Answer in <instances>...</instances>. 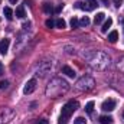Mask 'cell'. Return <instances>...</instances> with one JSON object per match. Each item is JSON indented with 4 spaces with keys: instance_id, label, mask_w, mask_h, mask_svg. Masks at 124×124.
Here are the masks:
<instances>
[{
    "instance_id": "obj_1",
    "label": "cell",
    "mask_w": 124,
    "mask_h": 124,
    "mask_svg": "<svg viewBox=\"0 0 124 124\" xmlns=\"http://www.w3.org/2000/svg\"><path fill=\"white\" fill-rule=\"evenodd\" d=\"M78 107H79V102H78L77 100H71V101H68V102L62 107L61 118L68 120V118L74 114V111H77V110H78Z\"/></svg>"
},
{
    "instance_id": "obj_2",
    "label": "cell",
    "mask_w": 124,
    "mask_h": 124,
    "mask_svg": "<svg viewBox=\"0 0 124 124\" xmlns=\"http://www.w3.org/2000/svg\"><path fill=\"white\" fill-rule=\"evenodd\" d=\"M66 90H68V84L65 81H59V85H54L52 82H49V87H48L46 93L51 97H58V95L63 94Z\"/></svg>"
},
{
    "instance_id": "obj_3",
    "label": "cell",
    "mask_w": 124,
    "mask_h": 124,
    "mask_svg": "<svg viewBox=\"0 0 124 124\" xmlns=\"http://www.w3.org/2000/svg\"><path fill=\"white\" fill-rule=\"evenodd\" d=\"M95 6H97V1L95 0H87L85 3H82V1H77L75 3V7L77 9H82V10H87V12L94 10Z\"/></svg>"
},
{
    "instance_id": "obj_4",
    "label": "cell",
    "mask_w": 124,
    "mask_h": 124,
    "mask_svg": "<svg viewBox=\"0 0 124 124\" xmlns=\"http://www.w3.org/2000/svg\"><path fill=\"white\" fill-rule=\"evenodd\" d=\"M101 108H102L104 111H113V110L116 108V100H113V98L105 100V101L101 104Z\"/></svg>"
},
{
    "instance_id": "obj_5",
    "label": "cell",
    "mask_w": 124,
    "mask_h": 124,
    "mask_svg": "<svg viewBox=\"0 0 124 124\" xmlns=\"http://www.w3.org/2000/svg\"><path fill=\"white\" fill-rule=\"evenodd\" d=\"M35 90H36V79H31V81L26 82V85L23 88V93L28 95V94H32Z\"/></svg>"
},
{
    "instance_id": "obj_6",
    "label": "cell",
    "mask_w": 124,
    "mask_h": 124,
    "mask_svg": "<svg viewBox=\"0 0 124 124\" xmlns=\"http://www.w3.org/2000/svg\"><path fill=\"white\" fill-rule=\"evenodd\" d=\"M9 45H10V39L4 38V39L0 40V55H6V54H7Z\"/></svg>"
},
{
    "instance_id": "obj_7",
    "label": "cell",
    "mask_w": 124,
    "mask_h": 124,
    "mask_svg": "<svg viewBox=\"0 0 124 124\" xmlns=\"http://www.w3.org/2000/svg\"><path fill=\"white\" fill-rule=\"evenodd\" d=\"M62 74H65V75H66V77H69V78H75V75H77V74H75V71H74L71 66H66V65H65V66H62Z\"/></svg>"
},
{
    "instance_id": "obj_8",
    "label": "cell",
    "mask_w": 124,
    "mask_h": 124,
    "mask_svg": "<svg viewBox=\"0 0 124 124\" xmlns=\"http://www.w3.org/2000/svg\"><path fill=\"white\" fill-rule=\"evenodd\" d=\"M15 15H16V17H19V19H23V17L26 16V13H25V7H23V6H19V7L16 9Z\"/></svg>"
},
{
    "instance_id": "obj_9",
    "label": "cell",
    "mask_w": 124,
    "mask_h": 124,
    "mask_svg": "<svg viewBox=\"0 0 124 124\" xmlns=\"http://www.w3.org/2000/svg\"><path fill=\"white\" fill-rule=\"evenodd\" d=\"M3 15H4V17H6L7 20H12V19H13V10H12L10 7H4Z\"/></svg>"
},
{
    "instance_id": "obj_10",
    "label": "cell",
    "mask_w": 124,
    "mask_h": 124,
    "mask_svg": "<svg viewBox=\"0 0 124 124\" xmlns=\"http://www.w3.org/2000/svg\"><path fill=\"white\" fill-rule=\"evenodd\" d=\"M43 12L46 13V15H52L55 10H54V7H52V4H49V3H43Z\"/></svg>"
},
{
    "instance_id": "obj_11",
    "label": "cell",
    "mask_w": 124,
    "mask_h": 124,
    "mask_svg": "<svg viewBox=\"0 0 124 124\" xmlns=\"http://www.w3.org/2000/svg\"><path fill=\"white\" fill-rule=\"evenodd\" d=\"M117 39H118V33H117V31H113L110 35H108V42L116 43V42H117Z\"/></svg>"
},
{
    "instance_id": "obj_12",
    "label": "cell",
    "mask_w": 124,
    "mask_h": 124,
    "mask_svg": "<svg viewBox=\"0 0 124 124\" xmlns=\"http://www.w3.org/2000/svg\"><path fill=\"white\" fill-rule=\"evenodd\" d=\"M104 19H105V15H104V13H97L95 19H94V23H95V25H100V23L104 22Z\"/></svg>"
},
{
    "instance_id": "obj_13",
    "label": "cell",
    "mask_w": 124,
    "mask_h": 124,
    "mask_svg": "<svg viewBox=\"0 0 124 124\" xmlns=\"http://www.w3.org/2000/svg\"><path fill=\"white\" fill-rule=\"evenodd\" d=\"M100 123L101 124H111L113 123V117H110V116H101L100 117Z\"/></svg>"
},
{
    "instance_id": "obj_14",
    "label": "cell",
    "mask_w": 124,
    "mask_h": 124,
    "mask_svg": "<svg viewBox=\"0 0 124 124\" xmlns=\"http://www.w3.org/2000/svg\"><path fill=\"white\" fill-rule=\"evenodd\" d=\"M111 25H113V19H111V17H108V19L104 22V25H102L101 31H102V32H107V31H108V28H111Z\"/></svg>"
},
{
    "instance_id": "obj_15",
    "label": "cell",
    "mask_w": 124,
    "mask_h": 124,
    "mask_svg": "<svg viewBox=\"0 0 124 124\" xmlns=\"http://www.w3.org/2000/svg\"><path fill=\"white\" fill-rule=\"evenodd\" d=\"M55 26H56V28H59V29H65V28H66V23H65V20H63V19H56Z\"/></svg>"
},
{
    "instance_id": "obj_16",
    "label": "cell",
    "mask_w": 124,
    "mask_h": 124,
    "mask_svg": "<svg viewBox=\"0 0 124 124\" xmlns=\"http://www.w3.org/2000/svg\"><path fill=\"white\" fill-rule=\"evenodd\" d=\"M90 25V19H88V16H84L81 20H79V26L81 28H85V26H88Z\"/></svg>"
},
{
    "instance_id": "obj_17",
    "label": "cell",
    "mask_w": 124,
    "mask_h": 124,
    "mask_svg": "<svg viewBox=\"0 0 124 124\" xmlns=\"http://www.w3.org/2000/svg\"><path fill=\"white\" fill-rule=\"evenodd\" d=\"M71 28H72V29L79 28V20H78L77 17H72V19H71Z\"/></svg>"
},
{
    "instance_id": "obj_18",
    "label": "cell",
    "mask_w": 124,
    "mask_h": 124,
    "mask_svg": "<svg viewBox=\"0 0 124 124\" xmlns=\"http://www.w3.org/2000/svg\"><path fill=\"white\" fill-rule=\"evenodd\" d=\"M85 111H87L88 114H91V113H93V111H94V101H90V102L85 105Z\"/></svg>"
},
{
    "instance_id": "obj_19",
    "label": "cell",
    "mask_w": 124,
    "mask_h": 124,
    "mask_svg": "<svg viewBox=\"0 0 124 124\" xmlns=\"http://www.w3.org/2000/svg\"><path fill=\"white\" fill-rule=\"evenodd\" d=\"M74 124H87V121H85L84 117H77V118L74 120Z\"/></svg>"
},
{
    "instance_id": "obj_20",
    "label": "cell",
    "mask_w": 124,
    "mask_h": 124,
    "mask_svg": "<svg viewBox=\"0 0 124 124\" xmlns=\"http://www.w3.org/2000/svg\"><path fill=\"white\" fill-rule=\"evenodd\" d=\"M45 26H46V28H54V26H55V22H54L52 19H48V20L45 22Z\"/></svg>"
},
{
    "instance_id": "obj_21",
    "label": "cell",
    "mask_w": 124,
    "mask_h": 124,
    "mask_svg": "<svg viewBox=\"0 0 124 124\" xmlns=\"http://www.w3.org/2000/svg\"><path fill=\"white\" fill-rule=\"evenodd\" d=\"M9 87V81H0V90H6Z\"/></svg>"
},
{
    "instance_id": "obj_22",
    "label": "cell",
    "mask_w": 124,
    "mask_h": 124,
    "mask_svg": "<svg viewBox=\"0 0 124 124\" xmlns=\"http://www.w3.org/2000/svg\"><path fill=\"white\" fill-rule=\"evenodd\" d=\"M113 3H114L116 7H120V6L123 4V0H113Z\"/></svg>"
},
{
    "instance_id": "obj_23",
    "label": "cell",
    "mask_w": 124,
    "mask_h": 124,
    "mask_svg": "<svg viewBox=\"0 0 124 124\" xmlns=\"http://www.w3.org/2000/svg\"><path fill=\"white\" fill-rule=\"evenodd\" d=\"M38 124H49V123H48V120L42 118V120H39V123H38Z\"/></svg>"
},
{
    "instance_id": "obj_24",
    "label": "cell",
    "mask_w": 124,
    "mask_h": 124,
    "mask_svg": "<svg viewBox=\"0 0 124 124\" xmlns=\"http://www.w3.org/2000/svg\"><path fill=\"white\" fill-rule=\"evenodd\" d=\"M61 10H62V4H61V6H58V7H56V10H55V12H56V13H59Z\"/></svg>"
},
{
    "instance_id": "obj_25",
    "label": "cell",
    "mask_w": 124,
    "mask_h": 124,
    "mask_svg": "<svg viewBox=\"0 0 124 124\" xmlns=\"http://www.w3.org/2000/svg\"><path fill=\"white\" fill-rule=\"evenodd\" d=\"M59 124H66V120H65V118H61V121H59Z\"/></svg>"
},
{
    "instance_id": "obj_26",
    "label": "cell",
    "mask_w": 124,
    "mask_h": 124,
    "mask_svg": "<svg viewBox=\"0 0 124 124\" xmlns=\"http://www.w3.org/2000/svg\"><path fill=\"white\" fill-rule=\"evenodd\" d=\"M1 74H3V65L0 63V75H1Z\"/></svg>"
},
{
    "instance_id": "obj_27",
    "label": "cell",
    "mask_w": 124,
    "mask_h": 124,
    "mask_svg": "<svg viewBox=\"0 0 124 124\" xmlns=\"http://www.w3.org/2000/svg\"><path fill=\"white\" fill-rule=\"evenodd\" d=\"M101 1H102V3H104L105 6H108V0H101Z\"/></svg>"
},
{
    "instance_id": "obj_28",
    "label": "cell",
    "mask_w": 124,
    "mask_h": 124,
    "mask_svg": "<svg viewBox=\"0 0 124 124\" xmlns=\"http://www.w3.org/2000/svg\"><path fill=\"white\" fill-rule=\"evenodd\" d=\"M10 3H16V0H10Z\"/></svg>"
},
{
    "instance_id": "obj_29",
    "label": "cell",
    "mask_w": 124,
    "mask_h": 124,
    "mask_svg": "<svg viewBox=\"0 0 124 124\" xmlns=\"http://www.w3.org/2000/svg\"><path fill=\"white\" fill-rule=\"evenodd\" d=\"M123 25H124V19H123Z\"/></svg>"
},
{
    "instance_id": "obj_30",
    "label": "cell",
    "mask_w": 124,
    "mask_h": 124,
    "mask_svg": "<svg viewBox=\"0 0 124 124\" xmlns=\"http://www.w3.org/2000/svg\"><path fill=\"white\" fill-rule=\"evenodd\" d=\"M123 116H124V114H123Z\"/></svg>"
}]
</instances>
